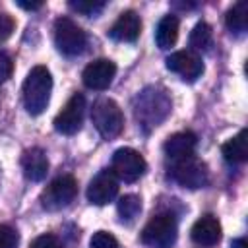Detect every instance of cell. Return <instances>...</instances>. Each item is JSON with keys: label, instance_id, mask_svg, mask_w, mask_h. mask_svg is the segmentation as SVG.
<instances>
[{"label": "cell", "instance_id": "cell-24", "mask_svg": "<svg viewBox=\"0 0 248 248\" xmlns=\"http://www.w3.org/2000/svg\"><path fill=\"white\" fill-rule=\"evenodd\" d=\"M17 244H19L17 232L8 225H0V248H17Z\"/></svg>", "mask_w": 248, "mask_h": 248}, {"label": "cell", "instance_id": "cell-12", "mask_svg": "<svg viewBox=\"0 0 248 248\" xmlns=\"http://www.w3.org/2000/svg\"><path fill=\"white\" fill-rule=\"evenodd\" d=\"M114 76H116V64L108 58H97L85 66L81 79H83L85 87L95 89V91H103L112 83Z\"/></svg>", "mask_w": 248, "mask_h": 248}, {"label": "cell", "instance_id": "cell-26", "mask_svg": "<svg viewBox=\"0 0 248 248\" xmlns=\"http://www.w3.org/2000/svg\"><path fill=\"white\" fill-rule=\"evenodd\" d=\"M16 29V21L10 14H0V43L6 41Z\"/></svg>", "mask_w": 248, "mask_h": 248}, {"label": "cell", "instance_id": "cell-1", "mask_svg": "<svg viewBox=\"0 0 248 248\" xmlns=\"http://www.w3.org/2000/svg\"><path fill=\"white\" fill-rule=\"evenodd\" d=\"M172 103L167 91L159 85H149L141 89L134 99V114L140 126L149 132L151 128H157L170 112Z\"/></svg>", "mask_w": 248, "mask_h": 248}, {"label": "cell", "instance_id": "cell-6", "mask_svg": "<svg viewBox=\"0 0 248 248\" xmlns=\"http://www.w3.org/2000/svg\"><path fill=\"white\" fill-rule=\"evenodd\" d=\"M54 45L66 56H78L87 46L85 31L70 17H58L54 21Z\"/></svg>", "mask_w": 248, "mask_h": 248}, {"label": "cell", "instance_id": "cell-21", "mask_svg": "<svg viewBox=\"0 0 248 248\" xmlns=\"http://www.w3.org/2000/svg\"><path fill=\"white\" fill-rule=\"evenodd\" d=\"M190 46L194 50H207L211 46V27L205 21L196 23L190 33Z\"/></svg>", "mask_w": 248, "mask_h": 248}, {"label": "cell", "instance_id": "cell-25", "mask_svg": "<svg viewBox=\"0 0 248 248\" xmlns=\"http://www.w3.org/2000/svg\"><path fill=\"white\" fill-rule=\"evenodd\" d=\"M12 74H14V60L10 58L8 52L0 50V85L4 81H8L12 78Z\"/></svg>", "mask_w": 248, "mask_h": 248}, {"label": "cell", "instance_id": "cell-14", "mask_svg": "<svg viewBox=\"0 0 248 248\" xmlns=\"http://www.w3.org/2000/svg\"><path fill=\"white\" fill-rule=\"evenodd\" d=\"M21 170L27 180L41 182L48 172V159L41 147H31L21 155Z\"/></svg>", "mask_w": 248, "mask_h": 248}, {"label": "cell", "instance_id": "cell-28", "mask_svg": "<svg viewBox=\"0 0 248 248\" xmlns=\"http://www.w3.org/2000/svg\"><path fill=\"white\" fill-rule=\"evenodd\" d=\"M17 6H21V8H25V10H39L41 6H43V2H17Z\"/></svg>", "mask_w": 248, "mask_h": 248}, {"label": "cell", "instance_id": "cell-16", "mask_svg": "<svg viewBox=\"0 0 248 248\" xmlns=\"http://www.w3.org/2000/svg\"><path fill=\"white\" fill-rule=\"evenodd\" d=\"M196 143H198V138L194 132H176L167 138L163 149H165V155L172 161V159L192 155L196 149Z\"/></svg>", "mask_w": 248, "mask_h": 248}, {"label": "cell", "instance_id": "cell-18", "mask_svg": "<svg viewBox=\"0 0 248 248\" xmlns=\"http://www.w3.org/2000/svg\"><path fill=\"white\" fill-rule=\"evenodd\" d=\"M178 39V17L169 14L165 17H161V21L157 23V31H155V41L157 46L167 50L170 48Z\"/></svg>", "mask_w": 248, "mask_h": 248}, {"label": "cell", "instance_id": "cell-29", "mask_svg": "<svg viewBox=\"0 0 248 248\" xmlns=\"http://www.w3.org/2000/svg\"><path fill=\"white\" fill-rule=\"evenodd\" d=\"M231 248H248V242L244 238H234L231 242Z\"/></svg>", "mask_w": 248, "mask_h": 248}, {"label": "cell", "instance_id": "cell-23", "mask_svg": "<svg viewBox=\"0 0 248 248\" xmlns=\"http://www.w3.org/2000/svg\"><path fill=\"white\" fill-rule=\"evenodd\" d=\"M89 248H118V242L110 232L97 231L89 240Z\"/></svg>", "mask_w": 248, "mask_h": 248}, {"label": "cell", "instance_id": "cell-7", "mask_svg": "<svg viewBox=\"0 0 248 248\" xmlns=\"http://www.w3.org/2000/svg\"><path fill=\"white\" fill-rule=\"evenodd\" d=\"M78 194V182L72 174H62L54 178L41 194V205L46 211H58L64 209L74 202Z\"/></svg>", "mask_w": 248, "mask_h": 248}, {"label": "cell", "instance_id": "cell-8", "mask_svg": "<svg viewBox=\"0 0 248 248\" xmlns=\"http://www.w3.org/2000/svg\"><path fill=\"white\" fill-rule=\"evenodd\" d=\"M145 169H147L145 159L141 157L140 151H136L132 147H120L112 153L110 170L118 180L136 182L140 176H143Z\"/></svg>", "mask_w": 248, "mask_h": 248}, {"label": "cell", "instance_id": "cell-27", "mask_svg": "<svg viewBox=\"0 0 248 248\" xmlns=\"http://www.w3.org/2000/svg\"><path fill=\"white\" fill-rule=\"evenodd\" d=\"M29 248H60V242L54 234H39Z\"/></svg>", "mask_w": 248, "mask_h": 248}, {"label": "cell", "instance_id": "cell-10", "mask_svg": "<svg viewBox=\"0 0 248 248\" xmlns=\"http://www.w3.org/2000/svg\"><path fill=\"white\" fill-rule=\"evenodd\" d=\"M118 194V178L110 169H103L87 186V200L93 205H105L112 202Z\"/></svg>", "mask_w": 248, "mask_h": 248}, {"label": "cell", "instance_id": "cell-9", "mask_svg": "<svg viewBox=\"0 0 248 248\" xmlns=\"http://www.w3.org/2000/svg\"><path fill=\"white\" fill-rule=\"evenodd\" d=\"M83 114H85V97L81 93H74L68 103L62 107V110L56 114L54 118V130L58 134L64 136H72L81 128L83 122Z\"/></svg>", "mask_w": 248, "mask_h": 248}, {"label": "cell", "instance_id": "cell-22", "mask_svg": "<svg viewBox=\"0 0 248 248\" xmlns=\"http://www.w3.org/2000/svg\"><path fill=\"white\" fill-rule=\"evenodd\" d=\"M70 8L76 10L78 14H83V16H97L105 8V2H97V0H72Z\"/></svg>", "mask_w": 248, "mask_h": 248}, {"label": "cell", "instance_id": "cell-13", "mask_svg": "<svg viewBox=\"0 0 248 248\" xmlns=\"http://www.w3.org/2000/svg\"><path fill=\"white\" fill-rule=\"evenodd\" d=\"M140 31H141L140 16L134 10H126L112 23V27L108 29V35L114 41H120V43H134L140 37Z\"/></svg>", "mask_w": 248, "mask_h": 248}, {"label": "cell", "instance_id": "cell-15", "mask_svg": "<svg viewBox=\"0 0 248 248\" xmlns=\"http://www.w3.org/2000/svg\"><path fill=\"white\" fill-rule=\"evenodd\" d=\"M190 236L200 246H213L221 240V223L213 215H203L194 223Z\"/></svg>", "mask_w": 248, "mask_h": 248}, {"label": "cell", "instance_id": "cell-3", "mask_svg": "<svg viewBox=\"0 0 248 248\" xmlns=\"http://www.w3.org/2000/svg\"><path fill=\"white\" fill-rule=\"evenodd\" d=\"M178 225L172 213L153 215L141 231V242L147 248H170L176 242Z\"/></svg>", "mask_w": 248, "mask_h": 248}, {"label": "cell", "instance_id": "cell-5", "mask_svg": "<svg viewBox=\"0 0 248 248\" xmlns=\"http://www.w3.org/2000/svg\"><path fill=\"white\" fill-rule=\"evenodd\" d=\"M91 120L105 140L116 138L124 128V114L112 99H99L91 108Z\"/></svg>", "mask_w": 248, "mask_h": 248}, {"label": "cell", "instance_id": "cell-17", "mask_svg": "<svg viewBox=\"0 0 248 248\" xmlns=\"http://www.w3.org/2000/svg\"><path fill=\"white\" fill-rule=\"evenodd\" d=\"M221 153L227 163H244L248 159V130H240L234 138L223 143Z\"/></svg>", "mask_w": 248, "mask_h": 248}, {"label": "cell", "instance_id": "cell-19", "mask_svg": "<svg viewBox=\"0 0 248 248\" xmlns=\"http://www.w3.org/2000/svg\"><path fill=\"white\" fill-rule=\"evenodd\" d=\"M225 23L231 33H244L248 29V4L236 2L225 16Z\"/></svg>", "mask_w": 248, "mask_h": 248}, {"label": "cell", "instance_id": "cell-2", "mask_svg": "<svg viewBox=\"0 0 248 248\" xmlns=\"http://www.w3.org/2000/svg\"><path fill=\"white\" fill-rule=\"evenodd\" d=\"M52 91V76L46 66H35L23 81V105L29 114L37 116L45 112Z\"/></svg>", "mask_w": 248, "mask_h": 248}, {"label": "cell", "instance_id": "cell-11", "mask_svg": "<svg viewBox=\"0 0 248 248\" xmlns=\"http://www.w3.org/2000/svg\"><path fill=\"white\" fill-rule=\"evenodd\" d=\"M167 68L178 74L184 81H196L203 74L202 58L192 50H176L167 58Z\"/></svg>", "mask_w": 248, "mask_h": 248}, {"label": "cell", "instance_id": "cell-20", "mask_svg": "<svg viewBox=\"0 0 248 248\" xmlns=\"http://www.w3.org/2000/svg\"><path fill=\"white\" fill-rule=\"evenodd\" d=\"M141 211V200L136 194H126L118 200V215L122 221L132 223Z\"/></svg>", "mask_w": 248, "mask_h": 248}, {"label": "cell", "instance_id": "cell-4", "mask_svg": "<svg viewBox=\"0 0 248 248\" xmlns=\"http://www.w3.org/2000/svg\"><path fill=\"white\" fill-rule=\"evenodd\" d=\"M169 174L172 176L174 182H178L180 186L190 188V190L203 188L209 180L205 163H202L194 153L180 157V159H172L170 167H169Z\"/></svg>", "mask_w": 248, "mask_h": 248}]
</instances>
